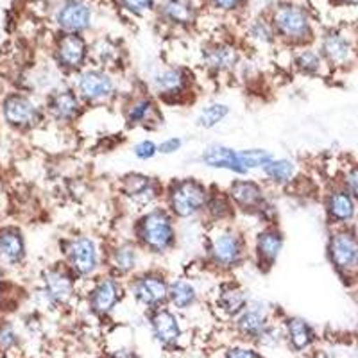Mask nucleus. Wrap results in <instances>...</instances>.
<instances>
[{
  "label": "nucleus",
  "mask_w": 358,
  "mask_h": 358,
  "mask_svg": "<svg viewBox=\"0 0 358 358\" xmlns=\"http://www.w3.org/2000/svg\"><path fill=\"white\" fill-rule=\"evenodd\" d=\"M204 267L220 276H231L251 262V245L236 222L208 226L203 244Z\"/></svg>",
  "instance_id": "f257e3e1"
},
{
  "label": "nucleus",
  "mask_w": 358,
  "mask_h": 358,
  "mask_svg": "<svg viewBox=\"0 0 358 358\" xmlns=\"http://www.w3.org/2000/svg\"><path fill=\"white\" fill-rule=\"evenodd\" d=\"M178 219L162 203L134 215L131 236L149 258H165L178 249Z\"/></svg>",
  "instance_id": "f03ea898"
},
{
  "label": "nucleus",
  "mask_w": 358,
  "mask_h": 358,
  "mask_svg": "<svg viewBox=\"0 0 358 358\" xmlns=\"http://www.w3.org/2000/svg\"><path fill=\"white\" fill-rule=\"evenodd\" d=\"M226 190L238 215L252 217L260 220V224L278 222V208L271 196V188L264 181L249 176H235Z\"/></svg>",
  "instance_id": "7ed1b4c3"
},
{
  "label": "nucleus",
  "mask_w": 358,
  "mask_h": 358,
  "mask_svg": "<svg viewBox=\"0 0 358 358\" xmlns=\"http://www.w3.org/2000/svg\"><path fill=\"white\" fill-rule=\"evenodd\" d=\"M210 188L212 185H206L194 176L174 178L165 183L163 204L178 219V222L203 219Z\"/></svg>",
  "instance_id": "20e7f679"
},
{
  "label": "nucleus",
  "mask_w": 358,
  "mask_h": 358,
  "mask_svg": "<svg viewBox=\"0 0 358 358\" xmlns=\"http://www.w3.org/2000/svg\"><path fill=\"white\" fill-rule=\"evenodd\" d=\"M106 242L90 233H76L63 242V262L79 281H92L104 273Z\"/></svg>",
  "instance_id": "39448f33"
},
{
  "label": "nucleus",
  "mask_w": 358,
  "mask_h": 358,
  "mask_svg": "<svg viewBox=\"0 0 358 358\" xmlns=\"http://www.w3.org/2000/svg\"><path fill=\"white\" fill-rule=\"evenodd\" d=\"M145 88L167 106L190 104L196 95V78L190 69L181 65H169L159 69L147 79Z\"/></svg>",
  "instance_id": "423d86ee"
},
{
  "label": "nucleus",
  "mask_w": 358,
  "mask_h": 358,
  "mask_svg": "<svg viewBox=\"0 0 358 358\" xmlns=\"http://www.w3.org/2000/svg\"><path fill=\"white\" fill-rule=\"evenodd\" d=\"M72 86L86 108H104L118 102L122 92L115 72L90 65L73 76Z\"/></svg>",
  "instance_id": "0eeeda50"
},
{
  "label": "nucleus",
  "mask_w": 358,
  "mask_h": 358,
  "mask_svg": "<svg viewBox=\"0 0 358 358\" xmlns=\"http://www.w3.org/2000/svg\"><path fill=\"white\" fill-rule=\"evenodd\" d=\"M120 115L129 129L156 131L163 126L162 102L143 86L120 95Z\"/></svg>",
  "instance_id": "6e6552de"
},
{
  "label": "nucleus",
  "mask_w": 358,
  "mask_h": 358,
  "mask_svg": "<svg viewBox=\"0 0 358 358\" xmlns=\"http://www.w3.org/2000/svg\"><path fill=\"white\" fill-rule=\"evenodd\" d=\"M117 192L118 197L126 204L133 206L138 215L140 212H145L149 208L163 203L165 183L156 176L131 171L118 178Z\"/></svg>",
  "instance_id": "1a4fd4ad"
},
{
  "label": "nucleus",
  "mask_w": 358,
  "mask_h": 358,
  "mask_svg": "<svg viewBox=\"0 0 358 358\" xmlns=\"http://www.w3.org/2000/svg\"><path fill=\"white\" fill-rule=\"evenodd\" d=\"M169 281H171V276L163 268L147 265L145 268L126 281L127 296L133 297V301L145 308L147 312L162 308V306H167Z\"/></svg>",
  "instance_id": "9d476101"
},
{
  "label": "nucleus",
  "mask_w": 358,
  "mask_h": 358,
  "mask_svg": "<svg viewBox=\"0 0 358 358\" xmlns=\"http://www.w3.org/2000/svg\"><path fill=\"white\" fill-rule=\"evenodd\" d=\"M268 20L276 31L278 40L292 49L308 45L313 40L312 22H310L306 9L301 6L289 4V2L276 6Z\"/></svg>",
  "instance_id": "9b49d317"
},
{
  "label": "nucleus",
  "mask_w": 358,
  "mask_h": 358,
  "mask_svg": "<svg viewBox=\"0 0 358 358\" xmlns=\"http://www.w3.org/2000/svg\"><path fill=\"white\" fill-rule=\"evenodd\" d=\"M143 258H149L140 249V245L133 241V236H117L113 241L106 242L104 249V273L127 281L134 274L140 273L143 265Z\"/></svg>",
  "instance_id": "f8f14e48"
},
{
  "label": "nucleus",
  "mask_w": 358,
  "mask_h": 358,
  "mask_svg": "<svg viewBox=\"0 0 358 358\" xmlns=\"http://www.w3.org/2000/svg\"><path fill=\"white\" fill-rule=\"evenodd\" d=\"M326 257L335 273L342 280H357L358 278V235L346 228L331 229L326 242Z\"/></svg>",
  "instance_id": "ddd939ff"
},
{
  "label": "nucleus",
  "mask_w": 358,
  "mask_h": 358,
  "mask_svg": "<svg viewBox=\"0 0 358 358\" xmlns=\"http://www.w3.org/2000/svg\"><path fill=\"white\" fill-rule=\"evenodd\" d=\"M251 262L262 274L271 273L276 267L281 252L285 249V233L280 224H260V228L252 233Z\"/></svg>",
  "instance_id": "4468645a"
},
{
  "label": "nucleus",
  "mask_w": 358,
  "mask_h": 358,
  "mask_svg": "<svg viewBox=\"0 0 358 358\" xmlns=\"http://www.w3.org/2000/svg\"><path fill=\"white\" fill-rule=\"evenodd\" d=\"M126 294V281L118 280L108 273H102L92 281H88L86 303H88L90 312L102 319L111 315L117 310Z\"/></svg>",
  "instance_id": "2eb2a0df"
},
{
  "label": "nucleus",
  "mask_w": 358,
  "mask_h": 358,
  "mask_svg": "<svg viewBox=\"0 0 358 358\" xmlns=\"http://www.w3.org/2000/svg\"><path fill=\"white\" fill-rule=\"evenodd\" d=\"M86 106L72 85L52 90L45 102V113L59 126H72L85 115Z\"/></svg>",
  "instance_id": "dca6fc26"
},
{
  "label": "nucleus",
  "mask_w": 358,
  "mask_h": 358,
  "mask_svg": "<svg viewBox=\"0 0 358 358\" xmlns=\"http://www.w3.org/2000/svg\"><path fill=\"white\" fill-rule=\"evenodd\" d=\"M56 65L66 73L76 76L78 72L90 66V43L83 34L62 33L54 47Z\"/></svg>",
  "instance_id": "f3484780"
},
{
  "label": "nucleus",
  "mask_w": 358,
  "mask_h": 358,
  "mask_svg": "<svg viewBox=\"0 0 358 358\" xmlns=\"http://www.w3.org/2000/svg\"><path fill=\"white\" fill-rule=\"evenodd\" d=\"M322 208H324L326 222L331 228H346L357 217L358 201L338 183L324 192Z\"/></svg>",
  "instance_id": "a211bd4d"
},
{
  "label": "nucleus",
  "mask_w": 358,
  "mask_h": 358,
  "mask_svg": "<svg viewBox=\"0 0 358 358\" xmlns=\"http://www.w3.org/2000/svg\"><path fill=\"white\" fill-rule=\"evenodd\" d=\"M43 292L54 305H69L78 294L79 280L69 267L63 264L45 268L43 273Z\"/></svg>",
  "instance_id": "6ab92c4d"
},
{
  "label": "nucleus",
  "mask_w": 358,
  "mask_h": 358,
  "mask_svg": "<svg viewBox=\"0 0 358 358\" xmlns=\"http://www.w3.org/2000/svg\"><path fill=\"white\" fill-rule=\"evenodd\" d=\"M233 322L242 337L258 342L264 341L265 335L274 328L268 317V310L260 301H249V305L233 319Z\"/></svg>",
  "instance_id": "aec40b11"
},
{
  "label": "nucleus",
  "mask_w": 358,
  "mask_h": 358,
  "mask_svg": "<svg viewBox=\"0 0 358 358\" xmlns=\"http://www.w3.org/2000/svg\"><path fill=\"white\" fill-rule=\"evenodd\" d=\"M199 163L206 169H212V171L229 172L233 176H249V172L245 171L241 162L238 149L226 145V143L213 142L203 147L199 155Z\"/></svg>",
  "instance_id": "412c9836"
},
{
  "label": "nucleus",
  "mask_w": 358,
  "mask_h": 358,
  "mask_svg": "<svg viewBox=\"0 0 358 358\" xmlns=\"http://www.w3.org/2000/svg\"><path fill=\"white\" fill-rule=\"evenodd\" d=\"M241 50L233 43L219 41L203 49V66L210 76L219 78L231 73L236 66L241 65Z\"/></svg>",
  "instance_id": "4be33fe9"
},
{
  "label": "nucleus",
  "mask_w": 358,
  "mask_h": 358,
  "mask_svg": "<svg viewBox=\"0 0 358 358\" xmlns=\"http://www.w3.org/2000/svg\"><path fill=\"white\" fill-rule=\"evenodd\" d=\"M2 113L9 126L17 127V129H31V127L38 126L43 111L25 95L13 94L2 104Z\"/></svg>",
  "instance_id": "5701e85b"
},
{
  "label": "nucleus",
  "mask_w": 358,
  "mask_h": 358,
  "mask_svg": "<svg viewBox=\"0 0 358 358\" xmlns=\"http://www.w3.org/2000/svg\"><path fill=\"white\" fill-rule=\"evenodd\" d=\"M94 11L85 0H65L56 13V24L62 33L85 34L92 27Z\"/></svg>",
  "instance_id": "b1692460"
},
{
  "label": "nucleus",
  "mask_w": 358,
  "mask_h": 358,
  "mask_svg": "<svg viewBox=\"0 0 358 358\" xmlns=\"http://www.w3.org/2000/svg\"><path fill=\"white\" fill-rule=\"evenodd\" d=\"M147 313H149V324H151L152 335H155L159 346L169 348V350L176 348V344L181 338V334H183L176 310H172L171 306H162V308L151 310Z\"/></svg>",
  "instance_id": "393cba45"
},
{
  "label": "nucleus",
  "mask_w": 358,
  "mask_h": 358,
  "mask_svg": "<svg viewBox=\"0 0 358 358\" xmlns=\"http://www.w3.org/2000/svg\"><path fill=\"white\" fill-rule=\"evenodd\" d=\"M249 294L244 289L241 281H236L231 276H224L222 281L215 289V306L217 310L235 319L245 306L249 305Z\"/></svg>",
  "instance_id": "a878e982"
},
{
  "label": "nucleus",
  "mask_w": 358,
  "mask_h": 358,
  "mask_svg": "<svg viewBox=\"0 0 358 358\" xmlns=\"http://www.w3.org/2000/svg\"><path fill=\"white\" fill-rule=\"evenodd\" d=\"M236 217H238V213H236V208L233 204L231 197L228 196V190L217 187V185H212L206 206H204V222H208V226L233 224L236 222Z\"/></svg>",
  "instance_id": "bb28decb"
},
{
  "label": "nucleus",
  "mask_w": 358,
  "mask_h": 358,
  "mask_svg": "<svg viewBox=\"0 0 358 358\" xmlns=\"http://www.w3.org/2000/svg\"><path fill=\"white\" fill-rule=\"evenodd\" d=\"M199 301V289L190 276H174L169 281L167 306L176 312H187Z\"/></svg>",
  "instance_id": "cd10ccee"
},
{
  "label": "nucleus",
  "mask_w": 358,
  "mask_h": 358,
  "mask_svg": "<svg viewBox=\"0 0 358 358\" xmlns=\"http://www.w3.org/2000/svg\"><path fill=\"white\" fill-rule=\"evenodd\" d=\"M297 163L292 158H278L262 169V181L268 188H289L297 179Z\"/></svg>",
  "instance_id": "c85d7f7f"
},
{
  "label": "nucleus",
  "mask_w": 358,
  "mask_h": 358,
  "mask_svg": "<svg viewBox=\"0 0 358 358\" xmlns=\"http://www.w3.org/2000/svg\"><path fill=\"white\" fill-rule=\"evenodd\" d=\"M319 50L324 57L326 65H330L331 69L346 66L353 57V49H351L348 38L342 36L341 33H334V31L322 36Z\"/></svg>",
  "instance_id": "c756f323"
},
{
  "label": "nucleus",
  "mask_w": 358,
  "mask_h": 358,
  "mask_svg": "<svg viewBox=\"0 0 358 358\" xmlns=\"http://www.w3.org/2000/svg\"><path fill=\"white\" fill-rule=\"evenodd\" d=\"M283 337L287 338L289 346L294 351H306L315 342V330L306 319L290 315L283 321Z\"/></svg>",
  "instance_id": "7c9ffc66"
},
{
  "label": "nucleus",
  "mask_w": 358,
  "mask_h": 358,
  "mask_svg": "<svg viewBox=\"0 0 358 358\" xmlns=\"http://www.w3.org/2000/svg\"><path fill=\"white\" fill-rule=\"evenodd\" d=\"M290 65L297 73H301L305 78H319V76H322V70L326 69V62L321 50L312 49L310 45H303V47L294 49Z\"/></svg>",
  "instance_id": "2f4dec72"
},
{
  "label": "nucleus",
  "mask_w": 358,
  "mask_h": 358,
  "mask_svg": "<svg viewBox=\"0 0 358 358\" xmlns=\"http://www.w3.org/2000/svg\"><path fill=\"white\" fill-rule=\"evenodd\" d=\"M159 15L174 27H190L197 20V8L192 0H167L159 9Z\"/></svg>",
  "instance_id": "473e14b6"
},
{
  "label": "nucleus",
  "mask_w": 358,
  "mask_h": 358,
  "mask_svg": "<svg viewBox=\"0 0 358 358\" xmlns=\"http://www.w3.org/2000/svg\"><path fill=\"white\" fill-rule=\"evenodd\" d=\"M24 258V235H22L17 228L0 229V260L8 265H18Z\"/></svg>",
  "instance_id": "72a5a7b5"
},
{
  "label": "nucleus",
  "mask_w": 358,
  "mask_h": 358,
  "mask_svg": "<svg viewBox=\"0 0 358 358\" xmlns=\"http://www.w3.org/2000/svg\"><path fill=\"white\" fill-rule=\"evenodd\" d=\"M231 115V108L226 102L220 101H210L199 108L196 115V127L203 131H212L219 127L226 118Z\"/></svg>",
  "instance_id": "f704fd0d"
},
{
  "label": "nucleus",
  "mask_w": 358,
  "mask_h": 358,
  "mask_svg": "<svg viewBox=\"0 0 358 358\" xmlns=\"http://www.w3.org/2000/svg\"><path fill=\"white\" fill-rule=\"evenodd\" d=\"M238 155H241L242 165H244V169L249 174L255 171L262 172V169L268 162H273L274 156H276L273 151L264 149V147H245V149H238Z\"/></svg>",
  "instance_id": "c9c22d12"
},
{
  "label": "nucleus",
  "mask_w": 358,
  "mask_h": 358,
  "mask_svg": "<svg viewBox=\"0 0 358 358\" xmlns=\"http://www.w3.org/2000/svg\"><path fill=\"white\" fill-rule=\"evenodd\" d=\"M248 34L258 45H273L278 41L273 24H271V20H265V18H257V20L252 22L248 29Z\"/></svg>",
  "instance_id": "e433bc0d"
},
{
  "label": "nucleus",
  "mask_w": 358,
  "mask_h": 358,
  "mask_svg": "<svg viewBox=\"0 0 358 358\" xmlns=\"http://www.w3.org/2000/svg\"><path fill=\"white\" fill-rule=\"evenodd\" d=\"M131 152L138 162H151L156 156H159L158 152V142L152 138H142L138 142H134L131 147Z\"/></svg>",
  "instance_id": "4c0bfd02"
},
{
  "label": "nucleus",
  "mask_w": 358,
  "mask_h": 358,
  "mask_svg": "<svg viewBox=\"0 0 358 358\" xmlns=\"http://www.w3.org/2000/svg\"><path fill=\"white\" fill-rule=\"evenodd\" d=\"M118 8H122L124 11L142 17L145 13L155 9V0H117Z\"/></svg>",
  "instance_id": "58836bf2"
},
{
  "label": "nucleus",
  "mask_w": 358,
  "mask_h": 358,
  "mask_svg": "<svg viewBox=\"0 0 358 358\" xmlns=\"http://www.w3.org/2000/svg\"><path fill=\"white\" fill-rule=\"evenodd\" d=\"M185 145V140L181 136H167V138H163L162 142H158V152L159 156H174L178 155Z\"/></svg>",
  "instance_id": "ea45409f"
},
{
  "label": "nucleus",
  "mask_w": 358,
  "mask_h": 358,
  "mask_svg": "<svg viewBox=\"0 0 358 358\" xmlns=\"http://www.w3.org/2000/svg\"><path fill=\"white\" fill-rule=\"evenodd\" d=\"M341 185L358 201V163L346 169V172L342 174Z\"/></svg>",
  "instance_id": "a19ab883"
},
{
  "label": "nucleus",
  "mask_w": 358,
  "mask_h": 358,
  "mask_svg": "<svg viewBox=\"0 0 358 358\" xmlns=\"http://www.w3.org/2000/svg\"><path fill=\"white\" fill-rule=\"evenodd\" d=\"M224 358H264L257 350L245 346H235L231 350L226 351V357Z\"/></svg>",
  "instance_id": "79ce46f5"
},
{
  "label": "nucleus",
  "mask_w": 358,
  "mask_h": 358,
  "mask_svg": "<svg viewBox=\"0 0 358 358\" xmlns=\"http://www.w3.org/2000/svg\"><path fill=\"white\" fill-rule=\"evenodd\" d=\"M210 4L213 6L219 11H236L238 8H242L244 4V0H208Z\"/></svg>",
  "instance_id": "37998d69"
},
{
  "label": "nucleus",
  "mask_w": 358,
  "mask_h": 358,
  "mask_svg": "<svg viewBox=\"0 0 358 358\" xmlns=\"http://www.w3.org/2000/svg\"><path fill=\"white\" fill-rule=\"evenodd\" d=\"M111 358H138V357H136V353H134L133 350H117L113 355H111Z\"/></svg>",
  "instance_id": "c03bdc74"
},
{
  "label": "nucleus",
  "mask_w": 358,
  "mask_h": 358,
  "mask_svg": "<svg viewBox=\"0 0 358 358\" xmlns=\"http://www.w3.org/2000/svg\"><path fill=\"white\" fill-rule=\"evenodd\" d=\"M310 358H328V357H326L324 353H315V355H312Z\"/></svg>",
  "instance_id": "a18cd8bd"
},
{
  "label": "nucleus",
  "mask_w": 358,
  "mask_h": 358,
  "mask_svg": "<svg viewBox=\"0 0 358 358\" xmlns=\"http://www.w3.org/2000/svg\"><path fill=\"white\" fill-rule=\"evenodd\" d=\"M348 2H358V0H348Z\"/></svg>",
  "instance_id": "49530a36"
},
{
  "label": "nucleus",
  "mask_w": 358,
  "mask_h": 358,
  "mask_svg": "<svg viewBox=\"0 0 358 358\" xmlns=\"http://www.w3.org/2000/svg\"><path fill=\"white\" fill-rule=\"evenodd\" d=\"M357 62H358V49H357Z\"/></svg>",
  "instance_id": "de8ad7c7"
}]
</instances>
